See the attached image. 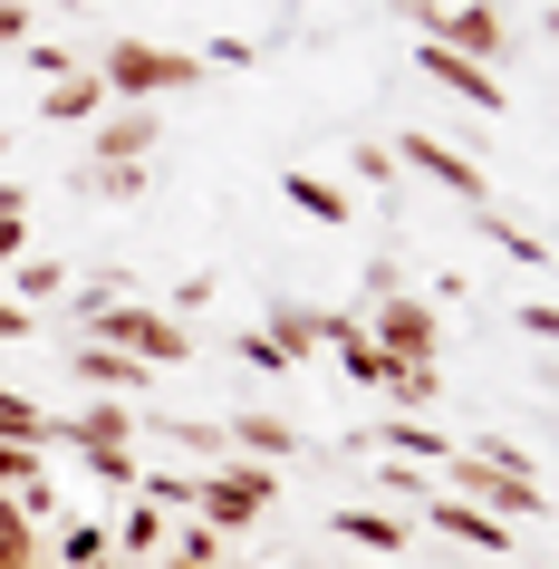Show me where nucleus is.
Returning a JSON list of instances; mask_svg holds the SVG:
<instances>
[{
  "label": "nucleus",
  "mask_w": 559,
  "mask_h": 569,
  "mask_svg": "<svg viewBox=\"0 0 559 569\" xmlns=\"http://www.w3.org/2000/svg\"><path fill=\"white\" fill-rule=\"evenodd\" d=\"M88 68H97V88L117 97V107H164V97L203 88V59L193 49H154V39H107Z\"/></svg>",
  "instance_id": "nucleus-1"
},
{
  "label": "nucleus",
  "mask_w": 559,
  "mask_h": 569,
  "mask_svg": "<svg viewBox=\"0 0 559 569\" xmlns=\"http://www.w3.org/2000/svg\"><path fill=\"white\" fill-rule=\"evenodd\" d=\"M78 338H97V348H117V358H136V367H183V358H193V329H183V319H164L154 300L97 309Z\"/></svg>",
  "instance_id": "nucleus-2"
},
{
  "label": "nucleus",
  "mask_w": 559,
  "mask_h": 569,
  "mask_svg": "<svg viewBox=\"0 0 559 569\" xmlns=\"http://www.w3.org/2000/svg\"><path fill=\"white\" fill-rule=\"evenodd\" d=\"M280 502V473H270V463H212L203 482H193V511H203V531L212 540H232V531H251V521H261V511Z\"/></svg>",
  "instance_id": "nucleus-3"
},
{
  "label": "nucleus",
  "mask_w": 559,
  "mask_h": 569,
  "mask_svg": "<svg viewBox=\"0 0 559 569\" xmlns=\"http://www.w3.org/2000/svg\"><path fill=\"white\" fill-rule=\"evenodd\" d=\"M443 492H453V502H472V511H492L501 531H521V521H540V511H550V492H540L530 473H501V463H472V453H453V463H443Z\"/></svg>",
  "instance_id": "nucleus-4"
},
{
  "label": "nucleus",
  "mask_w": 559,
  "mask_h": 569,
  "mask_svg": "<svg viewBox=\"0 0 559 569\" xmlns=\"http://www.w3.org/2000/svg\"><path fill=\"white\" fill-rule=\"evenodd\" d=\"M367 309V338H377L386 358H435L443 348V300H425V290H377Z\"/></svg>",
  "instance_id": "nucleus-5"
},
{
  "label": "nucleus",
  "mask_w": 559,
  "mask_h": 569,
  "mask_svg": "<svg viewBox=\"0 0 559 569\" xmlns=\"http://www.w3.org/2000/svg\"><path fill=\"white\" fill-rule=\"evenodd\" d=\"M396 164H406V174H425V183H443V193H453L463 212H482V203H492V174H482V164H472L463 146L425 136V126H406V136H396Z\"/></svg>",
  "instance_id": "nucleus-6"
},
{
  "label": "nucleus",
  "mask_w": 559,
  "mask_h": 569,
  "mask_svg": "<svg viewBox=\"0 0 559 569\" xmlns=\"http://www.w3.org/2000/svg\"><path fill=\"white\" fill-rule=\"evenodd\" d=\"M415 68H425V78H435L443 97H463L472 117H501V107H511V88H501L492 68H472V59H453V49H443V39H415Z\"/></svg>",
  "instance_id": "nucleus-7"
},
{
  "label": "nucleus",
  "mask_w": 559,
  "mask_h": 569,
  "mask_svg": "<svg viewBox=\"0 0 559 569\" xmlns=\"http://www.w3.org/2000/svg\"><path fill=\"white\" fill-rule=\"evenodd\" d=\"M443 49L501 78V59H511V20H501L492 0H463V10H443Z\"/></svg>",
  "instance_id": "nucleus-8"
},
{
  "label": "nucleus",
  "mask_w": 559,
  "mask_h": 569,
  "mask_svg": "<svg viewBox=\"0 0 559 569\" xmlns=\"http://www.w3.org/2000/svg\"><path fill=\"white\" fill-rule=\"evenodd\" d=\"M68 377H78V396H117V406L154 387V367L117 358V348H97V338H68Z\"/></svg>",
  "instance_id": "nucleus-9"
},
{
  "label": "nucleus",
  "mask_w": 559,
  "mask_h": 569,
  "mask_svg": "<svg viewBox=\"0 0 559 569\" xmlns=\"http://www.w3.org/2000/svg\"><path fill=\"white\" fill-rule=\"evenodd\" d=\"M154 154V107H117V117L88 126V154L78 164H146Z\"/></svg>",
  "instance_id": "nucleus-10"
},
{
  "label": "nucleus",
  "mask_w": 559,
  "mask_h": 569,
  "mask_svg": "<svg viewBox=\"0 0 559 569\" xmlns=\"http://www.w3.org/2000/svg\"><path fill=\"white\" fill-rule=\"evenodd\" d=\"M415 511H425V521H435L443 540H463V550H492V560H501V550H511V540H521V531H501L492 511H472V502H453V492H425V502H415Z\"/></svg>",
  "instance_id": "nucleus-11"
},
{
  "label": "nucleus",
  "mask_w": 559,
  "mask_h": 569,
  "mask_svg": "<svg viewBox=\"0 0 559 569\" xmlns=\"http://www.w3.org/2000/svg\"><path fill=\"white\" fill-rule=\"evenodd\" d=\"M261 338L280 348L290 367H309L328 348V309H309V300H270V319H261Z\"/></svg>",
  "instance_id": "nucleus-12"
},
{
  "label": "nucleus",
  "mask_w": 559,
  "mask_h": 569,
  "mask_svg": "<svg viewBox=\"0 0 559 569\" xmlns=\"http://www.w3.org/2000/svg\"><path fill=\"white\" fill-rule=\"evenodd\" d=\"M107 117V88H97V68H68L39 88V126H97Z\"/></svg>",
  "instance_id": "nucleus-13"
},
{
  "label": "nucleus",
  "mask_w": 559,
  "mask_h": 569,
  "mask_svg": "<svg viewBox=\"0 0 559 569\" xmlns=\"http://www.w3.org/2000/svg\"><path fill=\"white\" fill-rule=\"evenodd\" d=\"M280 203L309 212V222H328V232H338V222H357V193H348V183H328V174H309V164H290V174H280Z\"/></svg>",
  "instance_id": "nucleus-14"
},
{
  "label": "nucleus",
  "mask_w": 559,
  "mask_h": 569,
  "mask_svg": "<svg viewBox=\"0 0 559 569\" xmlns=\"http://www.w3.org/2000/svg\"><path fill=\"white\" fill-rule=\"evenodd\" d=\"M222 435H232L241 463H290V453H299V425L290 416H261V406H251V416H222Z\"/></svg>",
  "instance_id": "nucleus-15"
},
{
  "label": "nucleus",
  "mask_w": 559,
  "mask_h": 569,
  "mask_svg": "<svg viewBox=\"0 0 559 569\" xmlns=\"http://www.w3.org/2000/svg\"><path fill=\"white\" fill-rule=\"evenodd\" d=\"M338 540H357L367 560H386V569H396V550L415 540V521H406V511H386V502H367V511H338Z\"/></svg>",
  "instance_id": "nucleus-16"
},
{
  "label": "nucleus",
  "mask_w": 559,
  "mask_h": 569,
  "mask_svg": "<svg viewBox=\"0 0 559 569\" xmlns=\"http://www.w3.org/2000/svg\"><path fill=\"white\" fill-rule=\"evenodd\" d=\"M146 435H164V445H174L183 463H203V473H212V463H232V435H222L212 416H154Z\"/></svg>",
  "instance_id": "nucleus-17"
},
{
  "label": "nucleus",
  "mask_w": 559,
  "mask_h": 569,
  "mask_svg": "<svg viewBox=\"0 0 559 569\" xmlns=\"http://www.w3.org/2000/svg\"><path fill=\"white\" fill-rule=\"evenodd\" d=\"M377 435V453H396V463H453V435H435L425 416H386V425H367Z\"/></svg>",
  "instance_id": "nucleus-18"
},
{
  "label": "nucleus",
  "mask_w": 559,
  "mask_h": 569,
  "mask_svg": "<svg viewBox=\"0 0 559 569\" xmlns=\"http://www.w3.org/2000/svg\"><path fill=\"white\" fill-rule=\"evenodd\" d=\"M386 406H396V416H425V406H435V396H443V367L435 358H386Z\"/></svg>",
  "instance_id": "nucleus-19"
},
{
  "label": "nucleus",
  "mask_w": 559,
  "mask_h": 569,
  "mask_svg": "<svg viewBox=\"0 0 559 569\" xmlns=\"http://www.w3.org/2000/svg\"><path fill=\"white\" fill-rule=\"evenodd\" d=\"M0 280H10L0 300H20L30 319H39V309H59V300H68V270H59V261H39V251H30V261H10Z\"/></svg>",
  "instance_id": "nucleus-20"
},
{
  "label": "nucleus",
  "mask_w": 559,
  "mask_h": 569,
  "mask_svg": "<svg viewBox=\"0 0 559 569\" xmlns=\"http://www.w3.org/2000/svg\"><path fill=\"white\" fill-rule=\"evenodd\" d=\"M472 232L492 241L501 261H521V270H540V232H521V222H511V212H501V203H482V212H472Z\"/></svg>",
  "instance_id": "nucleus-21"
},
{
  "label": "nucleus",
  "mask_w": 559,
  "mask_h": 569,
  "mask_svg": "<svg viewBox=\"0 0 559 569\" xmlns=\"http://www.w3.org/2000/svg\"><path fill=\"white\" fill-rule=\"evenodd\" d=\"M154 183V164H78V193H97V203H136Z\"/></svg>",
  "instance_id": "nucleus-22"
},
{
  "label": "nucleus",
  "mask_w": 559,
  "mask_h": 569,
  "mask_svg": "<svg viewBox=\"0 0 559 569\" xmlns=\"http://www.w3.org/2000/svg\"><path fill=\"white\" fill-rule=\"evenodd\" d=\"M0 445H39L49 453V406H30L20 387H0Z\"/></svg>",
  "instance_id": "nucleus-23"
},
{
  "label": "nucleus",
  "mask_w": 559,
  "mask_h": 569,
  "mask_svg": "<svg viewBox=\"0 0 559 569\" xmlns=\"http://www.w3.org/2000/svg\"><path fill=\"white\" fill-rule=\"evenodd\" d=\"M0 492H10V502L49 492V453H39V445H0Z\"/></svg>",
  "instance_id": "nucleus-24"
},
{
  "label": "nucleus",
  "mask_w": 559,
  "mask_h": 569,
  "mask_svg": "<svg viewBox=\"0 0 559 569\" xmlns=\"http://www.w3.org/2000/svg\"><path fill=\"white\" fill-rule=\"evenodd\" d=\"M164 540H174V531H164V511H154V502H136V511L117 521V560H154Z\"/></svg>",
  "instance_id": "nucleus-25"
},
{
  "label": "nucleus",
  "mask_w": 559,
  "mask_h": 569,
  "mask_svg": "<svg viewBox=\"0 0 559 569\" xmlns=\"http://www.w3.org/2000/svg\"><path fill=\"white\" fill-rule=\"evenodd\" d=\"M348 174L377 183V193H396V183H406V164H396V146H386V136H357V146H348Z\"/></svg>",
  "instance_id": "nucleus-26"
},
{
  "label": "nucleus",
  "mask_w": 559,
  "mask_h": 569,
  "mask_svg": "<svg viewBox=\"0 0 559 569\" xmlns=\"http://www.w3.org/2000/svg\"><path fill=\"white\" fill-rule=\"evenodd\" d=\"M107 550H117V540H107V521H68V531H59V560H49V569H97Z\"/></svg>",
  "instance_id": "nucleus-27"
},
{
  "label": "nucleus",
  "mask_w": 559,
  "mask_h": 569,
  "mask_svg": "<svg viewBox=\"0 0 559 569\" xmlns=\"http://www.w3.org/2000/svg\"><path fill=\"white\" fill-rule=\"evenodd\" d=\"M193 482H203V473H154V463H146V473H136V502H154V511H193Z\"/></svg>",
  "instance_id": "nucleus-28"
},
{
  "label": "nucleus",
  "mask_w": 559,
  "mask_h": 569,
  "mask_svg": "<svg viewBox=\"0 0 559 569\" xmlns=\"http://www.w3.org/2000/svg\"><path fill=\"white\" fill-rule=\"evenodd\" d=\"M338 367H348V387H386V348L377 338H338Z\"/></svg>",
  "instance_id": "nucleus-29"
},
{
  "label": "nucleus",
  "mask_w": 559,
  "mask_h": 569,
  "mask_svg": "<svg viewBox=\"0 0 559 569\" xmlns=\"http://www.w3.org/2000/svg\"><path fill=\"white\" fill-rule=\"evenodd\" d=\"M78 463H88V473L107 482V492H136V473H146V463H136V445H107V453H78Z\"/></svg>",
  "instance_id": "nucleus-30"
},
{
  "label": "nucleus",
  "mask_w": 559,
  "mask_h": 569,
  "mask_svg": "<svg viewBox=\"0 0 559 569\" xmlns=\"http://www.w3.org/2000/svg\"><path fill=\"white\" fill-rule=\"evenodd\" d=\"M164 569H222V540H212V531H183V540H164Z\"/></svg>",
  "instance_id": "nucleus-31"
},
{
  "label": "nucleus",
  "mask_w": 559,
  "mask_h": 569,
  "mask_svg": "<svg viewBox=\"0 0 559 569\" xmlns=\"http://www.w3.org/2000/svg\"><path fill=\"white\" fill-rule=\"evenodd\" d=\"M377 482H386V502H406V511L435 492V482H425V463H396V453H386V473H377Z\"/></svg>",
  "instance_id": "nucleus-32"
},
{
  "label": "nucleus",
  "mask_w": 559,
  "mask_h": 569,
  "mask_svg": "<svg viewBox=\"0 0 559 569\" xmlns=\"http://www.w3.org/2000/svg\"><path fill=\"white\" fill-rule=\"evenodd\" d=\"M212 290H222V280H203V270H193V280H174V300H164V319H183V329H193V309H212Z\"/></svg>",
  "instance_id": "nucleus-33"
},
{
  "label": "nucleus",
  "mask_w": 559,
  "mask_h": 569,
  "mask_svg": "<svg viewBox=\"0 0 559 569\" xmlns=\"http://www.w3.org/2000/svg\"><path fill=\"white\" fill-rule=\"evenodd\" d=\"M193 59H203V78H212V68H232V78H241V68L261 59V49H251V39H203V49H193Z\"/></svg>",
  "instance_id": "nucleus-34"
},
{
  "label": "nucleus",
  "mask_w": 559,
  "mask_h": 569,
  "mask_svg": "<svg viewBox=\"0 0 559 569\" xmlns=\"http://www.w3.org/2000/svg\"><path fill=\"white\" fill-rule=\"evenodd\" d=\"M232 358L251 367V377H280V367H290V358H280V348H270L261 329H241V338H232Z\"/></svg>",
  "instance_id": "nucleus-35"
},
{
  "label": "nucleus",
  "mask_w": 559,
  "mask_h": 569,
  "mask_svg": "<svg viewBox=\"0 0 559 569\" xmlns=\"http://www.w3.org/2000/svg\"><path fill=\"white\" fill-rule=\"evenodd\" d=\"M386 10H396L415 39H443V0H386Z\"/></svg>",
  "instance_id": "nucleus-36"
},
{
  "label": "nucleus",
  "mask_w": 559,
  "mask_h": 569,
  "mask_svg": "<svg viewBox=\"0 0 559 569\" xmlns=\"http://www.w3.org/2000/svg\"><path fill=\"white\" fill-rule=\"evenodd\" d=\"M30 261V212H0V270Z\"/></svg>",
  "instance_id": "nucleus-37"
},
{
  "label": "nucleus",
  "mask_w": 559,
  "mask_h": 569,
  "mask_svg": "<svg viewBox=\"0 0 559 569\" xmlns=\"http://www.w3.org/2000/svg\"><path fill=\"white\" fill-rule=\"evenodd\" d=\"M521 329L540 338V348H559V309H550V300H521Z\"/></svg>",
  "instance_id": "nucleus-38"
},
{
  "label": "nucleus",
  "mask_w": 559,
  "mask_h": 569,
  "mask_svg": "<svg viewBox=\"0 0 559 569\" xmlns=\"http://www.w3.org/2000/svg\"><path fill=\"white\" fill-rule=\"evenodd\" d=\"M0 49H30V10L20 0H0Z\"/></svg>",
  "instance_id": "nucleus-39"
},
{
  "label": "nucleus",
  "mask_w": 559,
  "mask_h": 569,
  "mask_svg": "<svg viewBox=\"0 0 559 569\" xmlns=\"http://www.w3.org/2000/svg\"><path fill=\"white\" fill-rule=\"evenodd\" d=\"M30 329H39L30 309H20V300H0V338H30Z\"/></svg>",
  "instance_id": "nucleus-40"
},
{
  "label": "nucleus",
  "mask_w": 559,
  "mask_h": 569,
  "mask_svg": "<svg viewBox=\"0 0 559 569\" xmlns=\"http://www.w3.org/2000/svg\"><path fill=\"white\" fill-rule=\"evenodd\" d=\"M0 212H30V193H20V183H10V174H0Z\"/></svg>",
  "instance_id": "nucleus-41"
},
{
  "label": "nucleus",
  "mask_w": 559,
  "mask_h": 569,
  "mask_svg": "<svg viewBox=\"0 0 559 569\" xmlns=\"http://www.w3.org/2000/svg\"><path fill=\"white\" fill-rule=\"evenodd\" d=\"M20 10H78V0H20Z\"/></svg>",
  "instance_id": "nucleus-42"
},
{
  "label": "nucleus",
  "mask_w": 559,
  "mask_h": 569,
  "mask_svg": "<svg viewBox=\"0 0 559 569\" xmlns=\"http://www.w3.org/2000/svg\"><path fill=\"white\" fill-rule=\"evenodd\" d=\"M97 569H136V560H117V550H107V560H97Z\"/></svg>",
  "instance_id": "nucleus-43"
},
{
  "label": "nucleus",
  "mask_w": 559,
  "mask_h": 569,
  "mask_svg": "<svg viewBox=\"0 0 559 569\" xmlns=\"http://www.w3.org/2000/svg\"><path fill=\"white\" fill-rule=\"evenodd\" d=\"M550 39H559V10H550Z\"/></svg>",
  "instance_id": "nucleus-44"
},
{
  "label": "nucleus",
  "mask_w": 559,
  "mask_h": 569,
  "mask_svg": "<svg viewBox=\"0 0 559 569\" xmlns=\"http://www.w3.org/2000/svg\"><path fill=\"white\" fill-rule=\"evenodd\" d=\"M357 569H386V560H357Z\"/></svg>",
  "instance_id": "nucleus-45"
},
{
  "label": "nucleus",
  "mask_w": 559,
  "mask_h": 569,
  "mask_svg": "<svg viewBox=\"0 0 559 569\" xmlns=\"http://www.w3.org/2000/svg\"><path fill=\"white\" fill-rule=\"evenodd\" d=\"M39 569H49V560H39Z\"/></svg>",
  "instance_id": "nucleus-46"
}]
</instances>
